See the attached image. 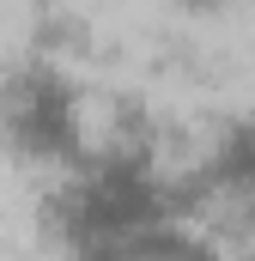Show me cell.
Instances as JSON below:
<instances>
[{
  "mask_svg": "<svg viewBox=\"0 0 255 261\" xmlns=\"http://www.w3.org/2000/svg\"><path fill=\"white\" fill-rule=\"evenodd\" d=\"M183 189L200 206V219L219 206L237 213L243 200H255V110H231L225 122H213L194 164L183 170Z\"/></svg>",
  "mask_w": 255,
  "mask_h": 261,
  "instance_id": "3",
  "label": "cell"
},
{
  "mask_svg": "<svg viewBox=\"0 0 255 261\" xmlns=\"http://www.w3.org/2000/svg\"><path fill=\"white\" fill-rule=\"evenodd\" d=\"M176 6H189V12H219L225 0H176Z\"/></svg>",
  "mask_w": 255,
  "mask_h": 261,
  "instance_id": "5",
  "label": "cell"
},
{
  "mask_svg": "<svg viewBox=\"0 0 255 261\" xmlns=\"http://www.w3.org/2000/svg\"><path fill=\"white\" fill-rule=\"evenodd\" d=\"M237 219H243V237H249V249H255V200H243V206H237Z\"/></svg>",
  "mask_w": 255,
  "mask_h": 261,
  "instance_id": "4",
  "label": "cell"
},
{
  "mask_svg": "<svg viewBox=\"0 0 255 261\" xmlns=\"http://www.w3.org/2000/svg\"><path fill=\"white\" fill-rule=\"evenodd\" d=\"M43 225L55 249L97 261H176L213 249L183 176H170L158 146L128 128L91 140L55 170Z\"/></svg>",
  "mask_w": 255,
  "mask_h": 261,
  "instance_id": "1",
  "label": "cell"
},
{
  "mask_svg": "<svg viewBox=\"0 0 255 261\" xmlns=\"http://www.w3.org/2000/svg\"><path fill=\"white\" fill-rule=\"evenodd\" d=\"M91 146V97L49 55H18L0 73V152L24 170H61Z\"/></svg>",
  "mask_w": 255,
  "mask_h": 261,
  "instance_id": "2",
  "label": "cell"
}]
</instances>
